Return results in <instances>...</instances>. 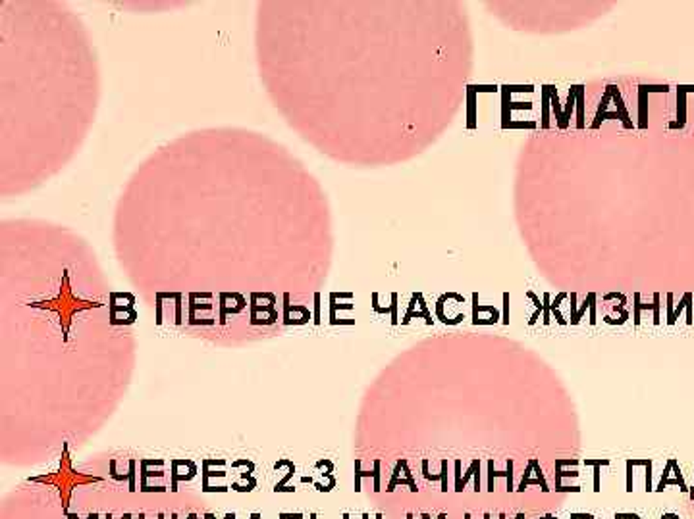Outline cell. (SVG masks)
I'll return each mask as SVG.
<instances>
[{
    "instance_id": "21",
    "label": "cell",
    "mask_w": 694,
    "mask_h": 519,
    "mask_svg": "<svg viewBox=\"0 0 694 519\" xmlns=\"http://www.w3.org/2000/svg\"><path fill=\"white\" fill-rule=\"evenodd\" d=\"M203 519H216V518H214L212 513H207V516H205ZM224 519H235V513H226V518Z\"/></svg>"
},
{
    "instance_id": "24",
    "label": "cell",
    "mask_w": 694,
    "mask_h": 519,
    "mask_svg": "<svg viewBox=\"0 0 694 519\" xmlns=\"http://www.w3.org/2000/svg\"><path fill=\"white\" fill-rule=\"evenodd\" d=\"M139 519H149V518H147L145 513H141V516H139ZM155 519H164V516H162V513H159V516H157V518H155Z\"/></svg>"
},
{
    "instance_id": "4",
    "label": "cell",
    "mask_w": 694,
    "mask_h": 519,
    "mask_svg": "<svg viewBox=\"0 0 694 519\" xmlns=\"http://www.w3.org/2000/svg\"><path fill=\"white\" fill-rule=\"evenodd\" d=\"M122 470H118L116 466L110 461V475L120 481V483H126L129 491H137V481H139V473H137V466L139 461L137 460H118Z\"/></svg>"
},
{
    "instance_id": "5",
    "label": "cell",
    "mask_w": 694,
    "mask_h": 519,
    "mask_svg": "<svg viewBox=\"0 0 694 519\" xmlns=\"http://www.w3.org/2000/svg\"><path fill=\"white\" fill-rule=\"evenodd\" d=\"M400 485L409 486L411 493H417L418 491L417 481H415L413 473H411L407 460H400L395 463V468H393L392 471V477H390V483H388V488H386V491H388V493H393Z\"/></svg>"
},
{
    "instance_id": "18",
    "label": "cell",
    "mask_w": 694,
    "mask_h": 519,
    "mask_svg": "<svg viewBox=\"0 0 694 519\" xmlns=\"http://www.w3.org/2000/svg\"><path fill=\"white\" fill-rule=\"evenodd\" d=\"M170 519H199V518H197V513H187V516H182V513H172V516H170Z\"/></svg>"
},
{
    "instance_id": "33",
    "label": "cell",
    "mask_w": 694,
    "mask_h": 519,
    "mask_svg": "<svg viewBox=\"0 0 694 519\" xmlns=\"http://www.w3.org/2000/svg\"><path fill=\"white\" fill-rule=\"evenodd\" d=\"M538 519H546V516H544V518H538Z\"/></svg>"
},
{
    "instance_id": "11",
    "label": "cell",
    "mask_w": 694,
    "mask_h": 519,
    "mask_svg": "<svg viewBox=\"0 0 694 519\" xmlns=\"http://www.w3.org/2000/svg\"><path fill=\"white\" fill-rule=\"evenodd\" d=\"M212 468H214V460L203 461V473H201L203 488L209 485L210 479H226V470H212Z\"/></svg>"
},
{
    "instance_id": "16",
    "label": "cell",
    "mask_w": 694,
    "mask_h": 519,
    "mask_svg": "<svg viewBox=\"0 0 694 519\" xmlns=\"http://www.w3.org/2000/svg\"><path fill=\"white\" fill-rule=\"evenodd\" d=\"M571 519H596L592 513H585V511H575L571 513Z\"/></svg>"
},
{
    "instance_id": "6",
    "label": "cell",
    "mask_w": 694,
    "mask_h": 519,
    "mask_svg": "<svg viewBox=\"0 0 694 519\" xmlns=\"http://www.w3.org/2000/svg\"><path fill=\"white\" fill-rule=\"evenodd\" d=\"M528 485H540L542 493H550V486L546 483V477H544L542 470H540V463H538L536 458H530V460H528L527 468H525V473H523V479H521V483H519V486L515 491H517V493H525V488H527Z\"/></svg>"
},
{
    "instance_id": "25",
    "label": "cell",
    "mask_w": 694,
    "mask_h": 519,
    "mask_svg": "<svg viewBox=\"0 0 694 519\" xmlns=\"http://www.w3.org/2000/svg\"><path fill=\"white\" fill-rule=\"evenodd\" d=\"M249 519H262V518H260V513H251V518Z\"/></svg>"
},
{
    "instance_id": "30",
    "label": "cell",
    "mask_w": 694,
    "mask_h": 519,
    "mask_svg": "<svg viewBox=\"0 0 694 519\" xmlns=\"http://www.w3.org/2000/svg\"><path fill=\"white\" fill-rule=\"evenodd\" d=\"M407 519H415V516H413V513H407Z\"/></svg>"
},
{
    "instance_id": "20",
    "label": "cell",
    "mask_w": 694,
    "mask_h": 519,
    "mask_svg": "<svg viewBox=\"0 0 694 519\" xmlns=\"http://www.w3.org/2000/svg\"><path fill=\"white\" fill-rule=\"evenodd\" d=\"M420 519H432V518H430V513H420ZM436 519H448V513H440Z\"/></svg>"
},
{
    "instance_id": "23",
    "label": "cell",
    "mask_w": 694,
    "mask_h": 519,
    "mask_svg": "<svg viewBox=\"0 0 694 519\" xmlns=\"http://www.w3.org/2000/svg\"><path fill=\"white\" fill-rule=\"evenodd\" d=\"M342 519H352V516H349V513H343ZM361 519H370V516H368V513H363V516H361Z\"/></svg>"
},
{
    "instance_id": "2",
    "label": "cell",
    "mask_w": 694,
    "mask_h": 519,
    "mask_svg": "<svg viewBox=\"0 0 694 519\" xmlns=\"http://www.w3.org/2000/svg\"><path fill=\"white\" fill-rule=\"evenodd\" d=\"M197 475V466L191 460H172L170 461V491L176 493L180 483H187Z\"/></svg>"
},
{
    "instance_id": "34",
    "label": "cell",
    "mask_w": 694,
    "mask_h": 519,
    "mask_svg": "<svg viewBox=\"0 0 694 519\" xmlns=\"http://www.w3.org/2000/svg\"><path fill=\"white\" fill-rule=\"evenodd\" d=\"M677 519H679V516H677Z\"/></svg>"
},
{
    "instance_id": "9",
    "label": "cell",
    "mask_w": 694,
    "mask_h": 519,
    "mask_svg": "<svg viewBox=\"0 0 694 519\" xmlns=\"http://www.w3.org/2000/svg\"><path fill=\"white\" fill-rule=\"evenodd\" d=\"M496 477H505L507 479V493H515L517 486L513 485V460H507V470L505 471H496L494 470V460L488 461V493H494L496 486H494V479Z\"/></svg>"
},
{
    "instance_id": "15",
    "label": "cell",
    "mask_w": 694,
    "mask_h": 519,
    "mask_svg": "<svg viewBox=\"0 0 694 519\" xmlns=\"http://www.w3.org/2000/svg\"><path fill=\"white\" fill-rule=\"evenodd\" d=\"M644 468H646V491H648V493H652V491H654V485H652V461L646 460V463H644Z\"/></svg>"
},
{
    "instance_id": "22",
    "label": "cell",
    "mask_w": 694,
    "mask_h": 519,
    "mask_svg": "<svg viewBox=\"0 0 694 519\" xmlns=\"http://www.w3.org/2000/svg\"><path fill=\"white\" fill-rule=\"evenodd\" d=\"M500 519H507L505 518V513H500ZM515 519H525V513H523V511H519L517 516H515Z\"/></svg>"
},
{
    "instance_id": "8",
    "label": "cell",
    "mask_w": 694,
    "mask_h": 519,
    "mask_svg": "<svg viewBox=\"0 0 694 519\" xmlns=\"http://www.w3.org/2000/svg\"><path fill=\"white\" fill-rule=\"evenodd\" d=\"M380 468H382V461L374 460L372 461V471H363L361 470V460L355 461V493H361V491H363L361 481L365 477L372 479V491H374V493H380V491H382V488H380V477H382V475H380Z\"/></svg>"
},
{
    "instance_id": "12",
    "label": "cell",
    "mask_w": 694,
    "mask_h": 519,
    "mask_svg": "<svg viewBox=\"0 0 694 519\" xmlns=\"http://www.w3.org/2000/svg\"><path fill=\"white\" fill-rule=\"evenodd\" d=\"M586 468H594V493H600L602 491V477H600V471H602L604 466H610V460L606 458H596V460H585Z\"/></svg>"
},
{
    "instance_id": "3",
    "label": "cell",
    "mask_w": 694,
    "mask_h": 519,
    "mask_svg": "<svg viewBox=\"0 0 694 519\" xmlns=\"http://www.w3.org/2000/svg\"><path fill=\"white\" fill-rule=\"evenodd\" d=\"M151 479H166L164 471V460H141L139 461V491L145 493V488L151 485Z\"/></svg>"
},
{
    "instance_id": "29",
    "label": "cell",
    "mask_w": 694,
    "mask_h": 519,
    "mask_svg": "<svg viewBox=\"0 0 694 519\" xmlns=\"http://www.w3.org/2000/svg\"><path fill=\"white\" fill-rule=\"evenodd\" d=\"M309 519H317V513H310Z\"/></svg>"
},
{
    "instance_id": "14",
    "label": "cell",
    "mask_w": 694,
    "mask_h": 519,
    "mask_svg": "<svg viewBox=\"0 0 694 519\" xmlns=\"http://www.w3.org/2000/svg\"><path fill=\"white\" fill-rule=\"evenodd\" d=\"M440 491L442 493H448V460H442V471H440Z\"/></svg>"
},
{
    "instance_id": "28",
    "label": "cell",
    "mask_w": 694,
    "mask_h": 519,
    "mask_svg": "<svg viewBox=\"0 0 694 519\" xmlns=\"http://www.w3.org/2000/svg\"><path fill=\"white\" fill-rule=\"evenodd\" d=\"M482 519H492V516H490V513H484V518Z\"/></svg>"
},
{
    "instance_id": "32",
    "label": "cell",
    "mask_w": 694,
    "mask_h": 519,
    "mask_svg": "<svg viewBox=\"0 0 694 519\" xmlns=\"http://www.w3.org/2000/svg\"><path fill=\"white\" fill-rule=\"evenodd\" d=\"M465 519H473L471 518V513H465Z\"/></svg>"
},
{
    "instance_id": "27",
    "label": "cell",
    "mask_w": 694,
    "mask_h": 519,
    "mask_svg": "<svg viewBox=\"0 0 694 519\" xmlns=\"http://www.w3.org/2000/svg\"><path fill=\"white\" fill-rule=\"evenodd\" d=\"M546 519H558V518H555V516H552V513H548V516H546Z\"/></svg>"
},
{
    "instance_id": "13",
    "label": "cell",
    "mask_w": 694,
    "mask_h": 519,
    "mask_svg": "<svg viewBox=\"0 0 694 519\" xmlns=\"http://www.w3.org/2000/svg\"><path fill=\"white\" fill-rule=\"evenodd\" d=\"M561 477H578V471L577 470L563 471V466H561V458H560V460H555V493H560Z\"/></svg>"
},
{
    "instance_id": "1",
    "label": "cell",
    "mask_w": 694,
    "mask_h": 519,
    "mask_svg": "<svg viewBox=\"0 0 694 519\" xmlns=\"http://www.w3.org/2000/svg\"><path fill=\"white\" fill-rule=\"evenodd\" d=\"M232 471H235L232 479V488L237 493H251L257 486V477H255V466L249 460H237L232 463Z\"/></svg>"
},
{
    "instance_id": "31",
    "label": "cell",
    "mask_w": 694,
    "mask_h": 519,
    "mask_svg": "<svg viewBox=\"0 0 694 519\" xmlns=\"http://www.w3.org/2000/svg\"><path fill=\"white\" fill-rule=\"evenodd\" d=\"M374 519H382V513H377V516H374Z\"/></svg>"
},
{
    "instance_id": "17",
    "label": "cell",
    "mask_w": 694,
    "mask_h": 519,
    "mask_svg": "<svg viewBox=\"0 0 694 519\" xmlns=\"http://www.w3.org/2000/svg\"><path fill=\"white\" fill-rule=\"evenodd\" d=\"M278 519H305V516L303 513H280Z\"/></svg>"
},
{
    "instance_id": "7",
    "label": "cell",
    "mask_w": 694,
    "mask_h": 519,
    "mask_svg": "<svg viewBox=\"0 0 694 519\" xmlns=\"http://www.w3.org/2000/svg\"><path fill=\"white\" fill-rule=\"evenodd\" d=\"M468 479H475V493H480V460L475 458L471 461L468 470L465 475H461V460H455V493H463L465 491V485H467Z\"/></svg>"
},
{
    "instance_id": "19",
    "label": "cell",
    "mask_w": 694,
    "mask_h": 519,
    "mask_svg": "<svg viewBox=\"0 0 694 519\" xmlns=\"http://www.w3.org/2000/svg\"><path fill=\"white\" fill-rule=\"evenodd\" d=\"M615 519H640L636 513H617Z\"/></svg>"
},
{
    "instance_id": "26",
    "label": "cell",
    "mask_w": 694,
    "mask_h": 519,
    "mask_svg": "<svg viewBox=\"0 0 694 519\" xmlns=\"http://www.w3.org/2000/svg\"><path fill=\"white\" fill-rule=\"evenodd\" d=\"M104 519H112V516H107ZM120 519H132V516H124V518H120Z\"/></svg>"
},
{
    "instance_id": "10",
    "label": "cell",
    "mask_w": 694,
    "mask_h": 519,
    "mask_svg": "<svg viewBox=\"0 0 694 519\" xmlns=\"http://www.w3.org/2000/svg\"><path fill=\"white\" fill-rule=\"evenodd\" d=\"M293 475H295V466H293V461L285 460L284 477L280 479L276 485H274V493H295V486L290 485V481L293 479Z\"/></svg>"
}]
</instances>
